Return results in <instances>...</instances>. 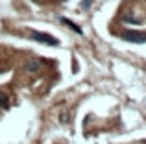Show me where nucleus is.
I'll return each instance as SVG.
<instances>
[{
    "label": "nucleus",
    "instance_id": "4",
    "mask_svg": "<svg viewBox=\"0 0 146 144\" xmlns=\"http://www.w3.org/2000/svg\"><path fill=\"white\" fill-rule=\"evenodd\" d=\"M41 67V61H32V63H28V65H26V70L28 72H33V70H37Z\"/></svg>",
    "mask_w": 146,
    "mask_h": 144
},
{
    "label": "nucleus",
    "instance_id": "2",
    "mask_svg": "<svg viewBox=\"0 0 146 144\" xmlns=\"http://www.w3.org/2000/svg\"><path fill=\"white\" fill-rule=\"evenodd\" d=\"M32 37L35 41H39V43H46V44H54V46H57L59 44V41L56 39V37H50L46 33H39V32H32Z\"/></svg>",
    "mask_w": 146,
    "mask_h": 144
},
{
    "label": "nucleus",
    "instance_id": "3",
    "mask_svg": "<svg viewBox=\"0 0 146 144\" xmlns=\"http://www.w3.org/2000/svg\"><path fill=\"white\" fill-rule=\"evenodd\" d=\"M61 22H63V24H67V26H70V28L74 30L76 33H80V35H82V33H83V32H82V28H80V26H76L74 22H70V20H67V18H65V17H61Z\"/></svg>",
    "mask_w": 146,
    "mask_h": 144
},
{
    "label": "nucleus",
    "instance_id": "6",
    "mask_svg": "<svg viewBox=\"0 0 146 144\" xmlns=\"http://www.w3.org/2000/svg\"><path fill=\"white\" fill-rule=\"evenodd\" d=\"M91 2H93V0H83L80 7H82V9H89V7H91Z\"/></svg>",
    "mask_w": 146,
    "mask_h": 144
},
{
    "label": "nucleus",
    "instance_id": "5",
    "mask_svg": "<svg viewBox=\"0 0 146 144\" xmlns=\"http://www.w3.org/2000/svg\"><path fill=\"white\" fill-rule=\"evenodd\" d=\"M0 107H2V109H7V107H9V102H7V98L4 96V94H0Z\"/></svg>",
    "mask_w": 146,
    "mask_h": 144
},
{
    "label": "nucleus",
    "instance_id": "1",
    "mask_svg": "<svg viewBox=\"0 0 146 144\" xmlns=\"http://www.w3.org/2000/svg\"><path fill=\"white\" fill-rule=\"evenodd\" d=\"M122 39L129 41V43H137V44H143L146 43V32H135V30H128V32H122Z\"/></svg>",
    "mask_w": 146,
    "mask_h": 144
}]
</instances>
